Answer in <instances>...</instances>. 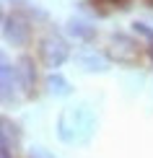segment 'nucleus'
Wrapping results in <instances>:
<instances>
[{
	"instance_id": "nucleus-1",
	"label": "nucleus",
	"mask_w": 153,
	"mask_h": 158,
	"mask_svg": "<svg viewBox=\"0 0 153 158\" xmlns=\"http://www.w3.org/2000/svg\"><path fill=\"white\" fill-rule=\"evenodd\" d=\"M96 130V117L88 106L65 109L57 119V135L62 143H88Z\"/></svg>"
},
{
	"instance_id": "nucleus-2",
	"label": "nucleus",
	"mask_w": 153,
	"mask_h": 158,
	"mask_svg": "<svg viewBox=\"0 0 153 158\" xmlns=\"http://www.w3.org/2000/svg\"><path fill=\"white\" fill-rule=\"evenodd\" d=\"M106 55L119 65H135L140 60V44L127 34H112L106 44Z\"/></svg>"
},
{
	"instance_id": "nucleus-3",
	"label": "nucleus",
	"mask_w": 153,
	"mask_h": 158,
	"mask_svg": "<svg viewBox=\"0 0 153 158\" xmlns=\"http://www.w3.org/2000/svg\"><path fill=\"white\" fill-rule=\"evenodd\" d=\"M39 57H42V62L47 65V68L55 70L70 57V47H68V42H65L62 36L49 34V36H44L42 42H39Z\"/></svg>"
},
{
	"instance_id": "nucleus-4",
	"label": "nucleus",
	"mask_w": 153,
	"mask_h": 158,
	"mask_svg": "<svg viewBox=\"0 0 153 158\" xmlns=\"http://www.w3.org/2000/svg\"><path fill=\"white\" fill-rule=\"evenodd\" d=\"M3 34L13 44H26L29 42V34H31V26L23 18V13H13V16L3 18Z\"/></svg>"
},
{
	"instance_id": "nucleus-5",
	"label": "nucleus",
	"mask_w": 153,
	"mask_h": 158,
	"mask_svg": "<svg viewBox=\"0 0 153 158\" xmlns=\"http://www.w3.org/2000/svg\"><path fill=\"white\" fill-rule=\"evenodd\" d=\"M0 78H3V101H16L18 88H23L18 68H13L8 60H3V65H0Z\"/></svg>"
},
{
	"instance_id": "nucleus-6",
	"label": "nucleus",
	"mask_w": 153,
	"mask_h": 158,
	"mask_svg": "<svg viewBox=\"0 0 153 158\" xmlns=\"http://www.w3.org/2000/svg\"><path fill=\"white\" fill-rule=\"evenodd\" d=\"M75 60L81 65V70H86V73H106L109 70V60L104 55H99V52H81Z\"/></svg>"
},
{
	"instance_id": "nucleus-7",
	"label": "nucleus",
	"mask_w": 153,
	"mask_h": 158,
	"mask_svg": "<svg viewBox=\"0 0 153 158\" xmlns=\"http://www.w3.org/2000/svg\"><path fill=\"white\" fill-rule=\"evenodd\" d=\"M65 29H68V34L73 39H78V42H94L96 39V26H91L86 18H70Z\"/></svg>"
},
{
	"instance_id": "nucleus-8",
	"label": "nucleus",
	"mask_w": 153,
	"mask_h": 158,
	"mask_svg": "<svg viewBox=\"0 0 153 158\" xmlns=\"http://www.w3.org/2000/svg\"><path fill=\"white\" fill-rule=\"evenodd\" d=\"M44 88H47V94H49V96H60V98H65V96H70L73 85L68 83V78H62L60 73H49V75H47V81H44Z\"/></svg>"
},
{
	"instance_id": "nucleus-9",
	"label": "nucleus",
	"mask_w": 153,
	"mask_h": 158,
	"mask_svg": "<svg viewBox=\"0 0 153 158\" xmlns=\"http://www.w3.org/2000/svg\"><path fill=\"white\" fill-rule=\"evenodd\" d=\"M18 75H21L23 91H26V94H31L34 85H36V70H34L31 57H21V60H18Z\"/></svg>"
},
{
	"instance_id": "nucleus-10",
	"label": "nucleus",
	"mask_w": 153,
	"mask_h": 158,
	"mask_svg": "<svg viewBox=\"0 0 153 158\" xmlns=\"http://www.w3.org/2000/svg\"><path fill=\"white\" fill-rule=\"evenodd\" d=\"M29 158H55V156H52L47 148H42V145H34V148L29 150Z\"/></svg>"
},
{
	"instance_id": "nucleus-11",
	"label": "nucleus",
	"mask_w": 153,
	"mask_h": 158,
	"mask_svg": "<svg viewBox=\"0 0 153 158\" xmlns=\"http://www.w3.org/2000/svg\"><path fill=\"white\" fill-rule=\"evenodd\" d=\"M132 29H135V31H138V34H140V36H145V39H151V42H153V29H148V26H145V23L135 21V23H132Z\"/></svg>"
},
{
	"instance_id": "nucleus-12",
	"label": "nucleus",
	"mask_w": 153,
	"mask_h": 158,
	"mask_svg": "<svg viewBox=\"0 0 153 158\" xmlns=\"http://www.w3.org/2000/svg\"><path fill=\"white\" fill-rule=\"evenodd\" d=\"M99 3L101 5H119V8H127V5H125L127 0H99Z\"/></svg>"
},
{
	"instance_id": "nucleus-13",
	"label": "nucleus",
	"mask_w": 153,
	"mask_h": 158,
	"mask_svg": "<svg viewBox=\"0 0 153 158\" xmlns=\"http://www.w3.org/2000/svg\"><path fill=\"white\" fill-rule=\"evenodd\" d=\"M148 52H151V57H153V42H151V49H148Z\"/></svg>"
},
{
	"instance_id": "nucleus-14",
	"label": "nucleus",
	"mask_w": 153,
	"mask_h": 158,
	"mask_svg": "<svg viewBox=\"0 0 153 158\" xmlns=\"http://www.w3.org/2000/svg\"><path fill=\"white\" fill-rule=\"evenodd\" d=\"M148 3H151V5H153V0H148Z\"/></svg>"
}]
</instances>
